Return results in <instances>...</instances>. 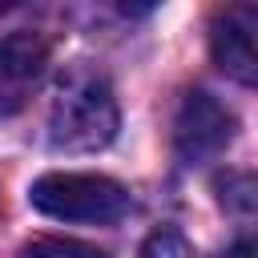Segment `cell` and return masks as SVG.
<instances>
[{
	"mask_svg": "<svg viewBox=\"0 0 258 258\" xmlns=\"http://www.w3.org/2000/svg\"><path fill=\"white\" fill-rule=\"evenodd\" d=\"M222 258H254V242H250V238H238Z\"/></svg>",
	"mask_w": 258,
	"mask_h": 258,
	"instance_id": "cell-9",
	"label": "cell"
},
{
	"mask_svg": "<svg viewBox=\"0 0 258 258\" xmlns=\"http://www.w3.org/2000/svg\"><path fill=\"white\" fill-rule=\"evenodd\" d=\"M28 202L60 222H117L129 210V194L101 173H44L32 181Z\"/></svg>",
	"mask_w": 258,
	"mask_h": 258,
	"instance_id": "cell-2",
	"label": "cell"
},
{
	"mask_svg": "<svg viewBox=\"0 0 258 258\" xmlns=\"http://www.w3.org/2000/svg\"><path fill=\"white\" fill-rule=\"evenodd\" d=\"M117 137V101L101 73L69 69L48 109V141L60 153H93Z\"/></svg>",
	"mask_w": 258,
	"mask_h": 258,
	"instance_id": "cell-1",
	"label": "cell"
},
{
	"mask_svg": "<svg viewBox=\"0 0 258 258\" xmlns=\"http://www.w3.org/2000/svg\"><path fill=\"white\" fill-rule=\"evenodd\" d=\"M218 189H222V206H230L238 214L254 210V181H250V173H226L218 181Z\"/></svg>",
	"mask_w": 258,
	"mask_h": 258,
	"instance_id": "cell-8",
	"label": "cell"
},
{
	"mask_svg": "<svg viewBox=\"0 0 258 258\" xmlns=\"http://www.w3.org/2000/svg\"><path fill=\"white\" fill-rule=\"evenodd\" d=\"M48 73V40L32 28L0 36V117H16Z\"/></svg>",
	"mask_w": 258,
	"mask_h": 258,
	"instance_id": "cell-4",
	"label": "cell"
},
{
	"mask_svg": "<svg viewBox=\"0 0 258 258\" xmlns=\"http://www.w3.org/2000/svg\"><path fill=\"white\" fill-rule=\"evenodd\" d=\"M234 129H238V121H234V113L218 97H210L206 89H189L181 97L177 117H173L177 157L189 161V165L194 161H210V157H218L234 141Z\"/></svg>",
	"mask_w": 258,
	"mask_h": 258,
	"instance_id": "cell-3",
	"label": "cell"
},
{
	"mask_svg": "<svg viewBox=\"0 0 258 258\" xmlns=\"http://www.w3.org/2000/svg\"><path fill=\"white\" fill-rule=\"evenodd\" d=\"M141 258H189V242H185L177 230L161 226V230H153V234L145 238Z\"/></svg>",
	"mask_w": 258,
	"mask_h": 258,
	"instance_id": "cell-7",
	"label": "cell"
},
{
	"mask_svg": "<svg viewBox=\"0 0 258 258\" xmlns=\"http://www.w3.org/2000/svg\"><path fill=\"white\" fill-rule=\"evenodd\" d=\"M254 32H258V8L254 4H230L214 16L210 48L222 73H230L242 85L258 81V56H254Z\"/></svg>",
	"mask_w": 258,
	"mask_h": 258,
	"instance_id": "cell-5",
	"label": "cell"
},
{
	"mask_svg": "<svg viewBox=\"0 0 258 258\" xmlns=\"http://www.w3.org/2000/svg\"><path fill=\"white\" fill-rule=\"evenodd\" d=\"M20 258H105V254L73 238H36L20 250Z\"/></svg>",
	"mask_w": 258,
	"mask_h": 258,
	"instance_id": "cell-6",
	"label": "cell"
}]
</instances>
